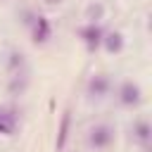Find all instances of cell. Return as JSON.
<instances>
[{
    "mask_svg": "<svg viewBox=\"0 0 152 152\" xmlns=\"http://www.w3.org/2000/svg\"><path fill=\"white\" fill-rule=\"evenodd\" d=\"M36 17H38V14H33V12H28V10H24V12H21V21H24L26 26H31V24L36 21Z\"/></svg>",
    "mask_w": 152,
    "mask_h": 152,
    "instance_id": "obj_13",
    "label": "cell"
},
{
    "mask_svg": "<svg viewBox=\"0 0 152 152\" xmlns=\"http://www.w3.org/2000/svg\"><path fill=\"white\" fill-rule=\"evenodd\" d=\"M21 66H24V55L21 52H12L10 55V71L17 74V71H21Z\"/></svg>",
    "mask_w": 152,
    "mask_h": 152,
    "instance_id": "obj_12",
    "label": "cell"
},
{
    "mask_svg": "<svg viewBox=\"0 0 152 152\" xmlns=\"http://www.w3.org/2000/svg\"><path fill=\"white\" fill-rule=\"evenodd\" d=\"M109 55H116V52H121L124 50V36L119 33V31H109V33H104L102 36V43H100Z\"/></svg>",
    "mask_w": 152,
    "mask_h": 152,
    "instance_id": "obj_6",
    "label": "cell"
},
{
    "mask_svg": "<svg viewBox=\"0 0 152 152\" xmlns=\"http://www.w3.org/2000/svg\"><path fill=\"white\" fill-rule=\"evenodd\" d=\"M104 17V7L100 5V2H90L88 7H86V14H83V19L88 21V24H100V19Z\"/></svg>",
    "mask_w": 152,
    "mask_h": 152,
    "instance_id": "obj_8",
    "label": "cell"
},
{
    "mask_svg": "<svg viewBox=\"0 0 152 152\" xmlns=\"http://www.w3.org/2000/svg\"><path fill=\"white\" fill-rule=\"evenodd\" d=\"M116 95H119V102L124 107H138L140 100H142V90H140V86L135 81H124L119 86V93Z\"/></svg>",
    "mask_w": 152,
    "mask_h": 152,
    "instance_id": "obj_2",
    "label": "cell"
},
{
    "mask_svg": "<svg viewBox=\"0 0 152 152\" xmlns=\"http://www.w3.org/2000/svg\"><path fill=\"white\" fill-rule=\"evenodd\" d=\"M31 36H33V43H45L50 38V21L38 14L36 21L31 24Z\"/></svg>",
    "mask_w": 152,
    "mask_h": 152,
    "instance_id": "obj_5",
    "label": "cell"
},
{
    "mask_svg": "<svg viewBox=\"0 0 152 152\" xmlns=\"http://www.w3.org/2000/svg\"><path fill=\"white\" fill-rule=\"evenodd\" d=\"M133 138H135V142H140L142 147H147L150 140H152V126H150V121H145V119L135 121L133 124Z\"/></svg>",
    "mask_w": 152,
    "mask_h": 152,
    "instance_id": "obj_7",
    "label": "cell"
},
{
    "mask_svg": "<svg viewBox=\"0 0 152 152\" xmlns=\"http://www.w3.org/2000/svg\"><path fill=\"white\" fill-rule=\"evenodd\" d=\"M114 126H109V124H97V126H93L90 128V133H88V145L93 147V150H104V147H109L112 142H114Z\"/></svg>",
    "mask_w": 152,
    "mask_h": 152,
    "instance_id": "obj_1",
    "label": "cell"
},
{
    "mask_svg": "<svg viewBox=\"0 0 152 152\" xmlns=\"http://www.w3.org/2000/svg\"><path fill=\"white\" fill-rule=\"evenodd\" d=\"M69 121H71V114L64 112V114H62V124H59V133H57V150H62L64 142H66V135H69Z\"/></svg>",
    "mask_w": 152,
    "mask_h": 152,
    "instance_id": "obj_9",
    "label": "cell"
},
{
    "mask_svg": "<svg viewBox=\"0 0 152 152\" xmlns=\"http://www.w3.org/2000/svg\"><path fill=\"white\" fill-rule=\"evenodd\" d=\"M109 86H112V81H109L107 74H95L88 81V95L90 97H104L109 93Z\"/></svg>",
    "mask_w": 152,
    "mask_h": 152,
    "instance_id": "obj_4",
    "label": "cell"
},
{
    "mask_svg": "<svg viewBox=\"0 0 152 152\" xmlns=\"http://www.w3.org/2000/svg\"><path fill=\"white\" fill-rule=\"evenodd\" d=\"M78 36L86 40V48H88V50H95V48L102 43L104 31H102L100 24H86L83 28H78Z\"/></svg>",
    "mask_w": 152,
    "mask_h": 152,
    "instance_id": "obj_3",
    "label": "cell"
},
{
    "mask_svg": "<svg viewBox=\"0 0 152 152\" xmlns=\"http://www.w3.org/2000/svg\"><path fill=\"white\" fill-rule=\"evenodd\" d=\"M0 121H5L12 131H14V126H17V114H14V109H7V107H0Z\"/></svg>",
    "mask_w": 152,
    "mask_h": 152,
    "instance_id": "obj_11",
    "label": "cell"
},
{
    "mask_svg": "<svg viewBox=\"0 0 152 152\" xmlns=\"http://www.w3.org/2000/svg\"><path fill=\"white\" fill-rule=\"evenodd\" d=\"M24 88H26V76L21 71H17L12 76V83H10V95H21Z\"/></svg>",
    "mask_w": 152,
    "mask_h": 152,
    "instance_id": "obj_10",
    "label": "cell"
},
{
    "mask_svg": "<svg viewBox=\"0 0 152 152\" xmlns=\"http://www.w3.org/2000/svg\"><path fill=\"white\" fill-rule=\"evenodd\" d=\"M0 133H5V135H12L14 131H12V128H10V126H7L5 121H0Z\"/></svg>",
    "mask_w": 152,
    "mask_h": 152,
    "instance_id": "obj_14",
    "label": "cell"
},
{
    "mask_svg": "<svg viewBox=\"0 0 152 152\" xmlns=\"http://www.w3.org/2000/svg\"><path fill=\"white\" fill-rule=\"evenodd\" d=\"M48 7H57V5H62V0H43Z\"/></svg>",
    "mask_w": 152,
    "mask_h": 152,
    "instance_id": "obj_15",
    "label": "cell"
}]
</instances>
